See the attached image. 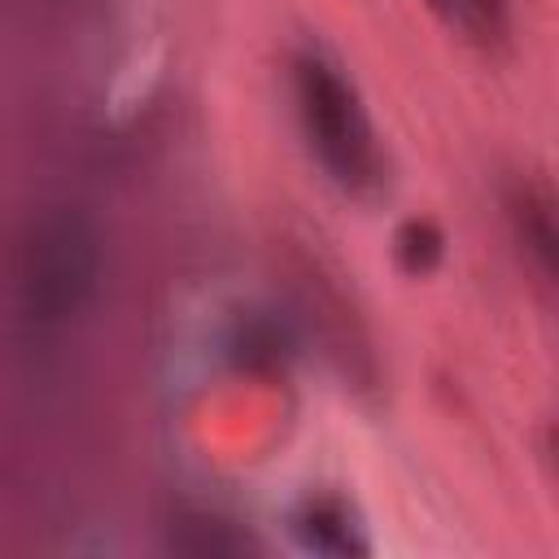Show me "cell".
Wrapping results in <instances>:
<instances>
[{"label":"cell","mask_w":559,"mask_h":559,"mask_svg":"<svg viewBox=\"0 0 559 559\" xmlns=\"http://www.w3.org/2000/svg\"><path fill=\"white\" fill-rule=\"evenodd\" d=\"M17 301L31 323H70L100 288V231L74 205L35 214L17 245L13 266Z\"/></svg>","instance_id":"1"},{"label":"cell","mask_w":559,"mask_h":559,"mask_svg":"<svg viewBox=\"0 0 559 559\" xmlns=\"http://www.w3.org/2000/svg\"><path fill=\"white\" fill-rule=\"evenodd\" d=\"M293 87H297L301 131L319 166L349 192L371 188L380 175V153L354 83H345V74L323 57H301Z\"/></svg>","instance_id":"2"},{"label":"cell","mask_w":559,"mask_h":559,"mask_svg":"<svg viewBox=\"0 0 559 559\" xmlns=\"http://www.w3.org/2000/svg\"><path fill=\"white\" fill-rule=\"evenodd\" d=\"M358 524L349 520V511L336 502V498H310L301 511H297V537L319 550V555H354V550H367L362 537H354Z\"/></svg>","instance_id":"3"},{"label":"cell","mask_w":559,"mask_h":559,"mask_svg":"<svg viewBox=\"0 0 559 559\" xmlns=\"http://www.w3.org/2000/svg\"><path fill=\"white\" fill-rule=\"evenodd\" d=\"M450 26H459L463 35L489 39L502 31V0H428Z\"/></svg>","instance_id":"4"},{"label":"cell","mask_w":559,"mask_h":559,"mask_svg":"<svg viewBox=\"0 0 559 559\" xmlns=\"http://www.w3.org/2000/svg\"><path fill=\"white\" fill-rule=\"evenodd\" d=\"M397 258H402L411 271L437 266V258H441V231H437L432 223H419V218L402 223V231H397Z\"/></svg>","instance_id":"5"}]
</instances>
